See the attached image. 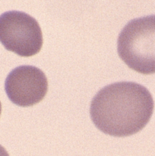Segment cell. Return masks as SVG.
<instances>
[{"instance_id":"277c9868","label":"cell","mask_w":155,"mask_h":156,"mask_svg":"<svg viewBox=\"0 0 155 156\" xmlns=\"http://www.w3.org/2000/svg\"><path fill=\"white\" fill-rule=\"evenodd\" d=\"M9 100L20 107H30L44 98L48 82L41 69L33 66H20L9 73L5 82Z\"/></svg>"},{"instance_id":"3957f363","label":"cell","mask_w":155,"mask_h":156,"mask_svg":"<svg viewBox=\"0 0 155 156\" xmlns=\"http://www.w3.org/2000/svg\"><path fill=\"white\" fill-rule=\"evenodd\" d=\"M43 41L39 23L28 14L9 11L0 15V42L7 50L29 57L40 51Z\"/></svg>"},{"instance_id":"8992f818","label":"cell","mask_w":155,"mask_h":156,"mask_svg":"<svg viewBox=\"0 0 155 156\" xmlns=\"http://www.w3.org/2000/svg\"><path fill=\"white\" fill-rule=\"evenodd\" d=\"M1 112H2V104H1V101H0V115H1Z\"/></svg>"},{"instance_id":"7a4b0ae2","label":"cell","mask_w":155,"mask_h":156,"mask_svg":"<svg viewBox=\"0 0 155 156\" xmlns=\"http://www.w3.org/2000/svg\"><path fill=\"white\" fill-rule=\"evenodd\" d=\"M119 56L132 69L155 73V15L135 18L122 30L117 41Z\"/></svg>"},{"instance_id":"5b68a950","label":"cell","mask_w":155,"mask_h":156,"mask_svg":"<svg viewBox=\"0 0 155 156\" xmlns=\"http://www.w3.org/2000/svg\"><path fill=\"white\" fill-rule=\"evenodd\" d=\"M0 156H9L5 149L3 146H2L1 145H0Z\"/></svg>"},{"instance_id":"6da1fadb","label":"cell","mask_w":155,"mask_h":156,"mask_svg":"<svg viewBox=\"0 0 155 156\" xmlns=\"http://www.w3.org/2000/svg\"><path fill=\"white\" fill-rule=\"evenodd\" d=\"M150 91L132 82H120L101 88L90 107L91 120L105 134L115 137L134 135L143 129L153 114Z\"/></svg>"}]
</instances>
